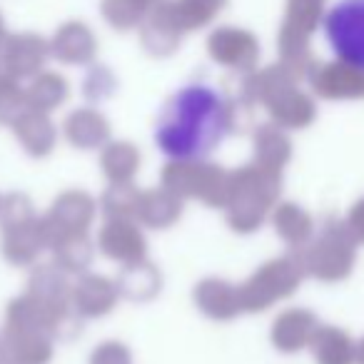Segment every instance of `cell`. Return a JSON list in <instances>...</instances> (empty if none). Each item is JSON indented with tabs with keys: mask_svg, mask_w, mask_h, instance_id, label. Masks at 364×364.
Masks as SVG:
<instances>
[{
	"mask_svg": "<svg viewBox=\"0 0 364 364\" xmlns=\"http://www.w3.org/2000/svg\"><path fill=\"white\" fill-rule=\"evenodd\" d=\"M228 127L230 107L223 92L208 82H190L160 110L155 142L175 160H200L225 140Z\"/></svg>",
	"mask_w": 364,
	"mask_h": 364,
	"instance_id": "cell-1",
	"label": "cell"
},
{
	"mask_svg": "<svg viewBox=\"0 0 364 364\" xmlns=\"http://www.w3.org/2000/svg\"><path fill=\"white\" fill-rule=\"evenodd\" d=\"M252 50V38L237 28H218L210 36V53L215 55V60L225 63V65H242L250 60Z\"/></svg>",
	"mask_w": 364,
	"mask_h": 364,
	"instance_id": "cell-4",
	"label": "cell"
},
{
	"mask_svg": "<svg viewBox=\"0 0 364 364\" xmlns=\"http://www.w3.org/2000/svg\"><path fill=\"white\" fill-rule=\"evenodd\" d=\"M95 50V41L85 23L70 21L58 31L55 36V53L63 60H87Z\"/></svg>",
	"mask_w": 364,
	"mask_h": 364,
	"instance_id": "cell-6",
	"label": "cell"
},
{
	"mask_svg": "<svg viewBox=\"0 0 364 364\" xmlns=\"http://www.w3.org/2000/svg\"><path fill=\"white\" fill-rule=\"evenodd\" d=\"M0 41H3V13H0Z\"/></svg>",
	"mask_w": 364,
	"mask_h": 364,
	"instance_id": "cell-8",
	"label": "cell"
},
{
	"mask_svg": "<svg viewBox=\"0 0 364 364\" xmlns=\"http://www.w3.org/2000/svg\"><path fill=\"white\" fill-rule=\"evenodd\" d=\"M152 6L147 0H100V13L117 31H132L142 26Z\"/></svg>",
	"mask_w": 364,
	"mask_h": 364,
	"instance_id": "cell-7",
	"label": "cell"
},
{
	"mask_svg": "<svg viewBox=\"0 0 364 364\" xmlns=\"http://www.w3.org/2000/svg\"><path fill=\"white\" fill-rule=\"evenodd\" d=\"M3 50H6V65L11 68V70L26 73L41 65L48 53V46L38 36L26 33V36H13L11 41L3 43Z\"/></svg>",
	"mask_w": 364,
	"mask_h": 364,
	"instance_id": "cell-5",
	"label": "cell"
},
{
	"mask_svg": "<svg viewBox=\"0 0 364 364\" xmlns=\"http://www.w3.org/2000/svg\"><path fill=\"white\" fill-rule=\"evenodd\" d=\"M170 13L182 33L205 28L228 8V0H167Z\"/></svg>",
	"mask_w": 364,
	"mask_h": 364,
	"instance_id": "cell-3",
	"label": "cell"
},
{
	"mask_svg": "<svg viewBox=\"0 0 364 364\" xmlns=\"http://www.w3.org/2000/svg\"><path fill=\"white\" fill-rule=\"evenodd\" d=\"M322 33L339 63L364 73V0H337L322 16Z\"/></svg>",
	"mask_w": 364,
	"mask_h": 364,
	"instance_id": "cell-2",
	"label": "cell"
}]
</instances>
